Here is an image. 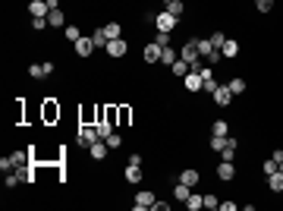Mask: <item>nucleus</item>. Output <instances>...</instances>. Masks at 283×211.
<instances>
[{"instance_id":"f257e3e1","label":"nucleus","mask_w":283,"mask_h":211,"mask_svg":"<svg viewBox=\"0 0 283 211\" xmlns=\"http://www.w3.org/2000/svg\"><path fill=\"white\" fill-rule=\"evenodd\" d=\"M154 202H158V195H154L151 189H139L136 199H132V208H136V211H151Z\"/></svg>"},{"instance_id":"f03ea898","label":"nucleus","mask_w":283,"mask_h":211,"mask_svg":"<svg viewBox=\"0 0 283 211\" xmlns=\"http://www.w3.org/2000/svg\"><path fill=\"white\" fill-rule=\"evenodd\" d=\"M72 51H76L79 57H91L94 51H98V44H94V38H91V35H82L76 44H72Z\"/></svg>"},{"instance_id":"7ed1b4c3","label":"nucleus","mask_w":283,"mask_h":211,"mask_svg":"<svg viewBox=\"0 0 283 211\" xmlns=\"http://www.w3.org/2000/svg\"><path fill=\"white\" fill-rule=\"evenodd\" d=\"M76 139H79V145H82V148H88V145H91V142H98L101 136H98V129H94V126L82 123V126H79V133H76Z\"/></svg>"},{"instance_id":"20e7f679","label":"nucleus","mask_w":283,"mask_h":211,"mask_svg":"<svg viewBox=\"0 0 283 211\" xmlns=\"http://www.w3.org/2000/svg\"><path fill=\"white\" fill-rule=\"evenodd\" d=\"M211 101L217 104V107H230V104H233V91H230V85H217V88H214V95H211Z\"/></svg>"},{"instance_id":"39448f33","label":"nucleus","mask_w":283,"mask_h":211,"mask_svg":"<svg viewBox=\"0 0 283 211\" xmlns=\"http://www.w3.org/2000/svg\"><path fill=\"white\" fill-rule=\"evenodd\" d=\"M177 22H179V19H177V16H170L167 10L154 16V29H158V32H173V29H177Z\"/></svg>"},{"instance_id":"423d86ee","label":"nucleus","mask_w":283,"mask_h":211,"mask_svg":"<svg viewBox=\"0 0 283 211\" xmlns=\"http://www.w3.org/2000/svg\"><path fill=\"white\" fill-rule=\"evenodd\" d=\"M107 57H113V60H120V57H126V51H129V44H126V38H113V41H107Z\"/></svg>"},{"instance_id":"0eeeda50","label":"nucleus","mask_w":283,"mask_h":211,"mask_svg":"<svg viewBox=\"0 0 283 211\" xmlns=\"http://www.w3.org/2000/svg\"><path fill=\"white\" fill-rule=\"evenodd\" d=\"M183 88L189 91V95H195V91H201V72L198 70H189L183 76Z\"/></svg>"},{"instance_id":"6e6552de","label":"nucleus","mask_w":283,"mask_h":211,"mask_svg":"<svg viewBox=\"0 0 283 211\" xmlns=\"http://www.w3.org/2000/svg\"><path fill=\"white\" fill-rule=\"evenodd\" d=\"M214 174H217V180H224V183H233V180H236V164H233V161H220Z\"/></svg>"},{"instance_id":"1a4fd4ad","label":"nucleus","mask_w":283,"mask_h":211,"mask_svg":"<svg viewBox=\"0 0 283 211\" xmlns=\"http://www.w3.org/2000/svg\"><path fill=\"white\" fill-rule=\"evenodd\" d=\"M236 151H239V139H236V136H227L224 148H220V158H224V161H233Z\"/></svg>"},{"instance_id":"9d476101","label":"nucleus","mask_w":283,"mask_h":211,"mask_svg":"<svg viewBox=\"0 0 283 211\" xmlns=\"http://www.w3.org/2000/svg\"><path fill=\"white\" fill-rule=\"evenodd\" d=\"M107 148H110V145H107V139H98V142L88 145V155L94 158V161H104V158H107Z\"/></svg>"},{"instance_id":"9b49d317","label":"nucleus","mask_w":283,"mask_h":211,"mask_svg":"<svg viewBox=\"0 0 283 211\" xmlns=\"http://www.w3.org/2000/svg\"><path fill=\"white\" fill-rule=\"evenodd\" d=\"M142 60H145V63H160V48L154 41H148L145 51H142Z\"/></svg>"},{"instance_id":"f8f14e48","label":"nucleus","mask_w":283,"mask_h":211,"mask_svg":"<svg viewBox=\"0 0 283 211\" xmlns=\"http://www.w3.org/2000/svg\"><path fill=\"white\" fill-rule=\"evenodd\" d=\"M198 180H201V174H198V170H195V167H186L183 170V174H179V183H186V186H198Z\"/></svg>"},{"instance_id":"ddd939ff","label":"nucleus","mask_w":283,"mask_h":211,"mask_svg":"<svg viewBox=\"0 0 283 211\" xmlns=\"http://www.w3.org/2000/svg\"><path fill=\"white\" fill-rule=\"evenodd\" d=\"M179 60V54H177V48H160V67H173V63Z\"/></svg>"},{"instance_id":"4468645a","label":"nucleus","mask_w":283,"mask_h":211,"mask_svg":"<svg viewBox=\"0 0 283 211\" xmlns=\"http://www.w3.org/2000/svg\"><path fill=\"white\" fill-rule=\"evenodd\" d=\"M51 13V6H47V0H32L29 3V16L35 19V16H47Z\"/></svg>"},{"instance_id":"2eb2a0df","label":"nucleus","mask_w":283,"mask_h":211,"mask_svg":"<svg viewBox=\"0 0 283 211\" xmlns=\"http://www.w3.org/2000/svg\"><path fill=\"white\" fill-rule=\"evenodd\" d=\"M164 10L170 13V16L183 19V16H186V0H170V3H164Z\"/></svg>"},{"instance_id":"dca6fc26","label":"nucleus","mask_w":283,"mask_h":211,"mask_svg":"<svg viewBox=\"0 0 283 211\" xmlns=\"http://www.w3.org/2000/svg\"><path fill=\"white\" fill-rule=\"evenodd\" d=\"M57 117H60V104L53 101V98H47V101H44V120H47V123H53Z\"/></svg>"},{"instance_id":"f3484780","label":"nucleus","mask_w":283,"mask_h":211,"mask_svg":"<svg viewBox=\"0 0 283 211\" xmlns=\"http://www.w3.org/2000/svg\"><path fill=\"white\" fill-rule=\"evenodd\" d=\"M227 85H230L233 98H236V95H246V88H248V82H246L242 76H230V82H227Z\"/></svg>"},{"instance_id":"a211bd4d","label":"nucleus","mask_w":283,"mask_h":211,"mask_svg":"<svg viewBox=\"0 0 283 211\" xmlns=\"http://www.w3.org/2000/svg\"><path fill=\"white\" fill-rule=\"evenodd\" d=\"M220 54H224L227 60H233V57L239 54V41H236V38H227V41H224V48H220Z\"/></svg>"},{"instance_id":"6ab92c4d","label":"nucleus","mask_w":283,"mask_h":211,"mask_svg":"<svg viewBox=\"0 0 283 211\" xmlns=\"http://www.w3.org/2000/svg\"><path fill=\"white\" fill-rule=\"evenodd\" d=\"M267 189H271V193H283V170L267 176Z\"/></svg>"},{"instance_id":"aec40b11","label":"nucleus","mask_w":283,"mask_h":211,"mask_svg":"<svg viewBox=\"0 0 283 211\" xmlns=\"http://www.w3.org/2000/svg\"><path fill=\"white\" fill-rule=\"evenodd\" d=\"M47 25H53V29L66 25V16H63V10H51V13H47Z\"/></svg>"},{"instance_id":"412c9836","label":"nucleus","mask_w":283,"mask_h":211,"mask_svg":"<svg viewBox=\"0 0 283 211\" xmlns=\"http://www.w3.org/2000/svg\"><path fill=\"white\" fill-rule=\"evenodd\" d=\"M91 38H94V44H98V51H101V48H107V41H110V38H107V29H104V25H98V29L91 32Z\"/></svg>"},{"instance_id":"4be33fe9","label":"nucleus","mask_w":283,"mask_h":211,"mask_svg":"<svg viewBox=\"0 0 283 211\" xmlns=\"http://www.w3.org/2000/svg\"><path fill=\"white\" fill-rule=\"evenodd\" d=\"M126 183H142V167H136V164H126Z\"/></svg>"},{"instance_id":"5701e85b","label":"nucleus","mask_w":283,"mask_h":211,"mask_svg":"<svg viewBox=\"0 0 283 211\" xmlns=\"http://www.w3.org/2000/svg\"><path fill=\"white\" fill-rule=\"evenodd\" d=\"M189 195H192V186H186V183H177V186H173V199L177 202H186Z\"/></svg>"},{"instance_id":"b1692460","label":"nucleus","mask_w":283,"mask_h":211,"mask_svg":"<svg viewBox=\"0 0 283 211\" xmlns=\"http://www.w3.org/2000/svg\"><path fill=\"white\" fill-rule=\"evenodd\" d=\"M186 208H189V211H201V208H205V195L192 193V195L186 199Z\"/></svg>"},{"instance_id":"393cba45","label":"nucleus","mask_w":283,"mask_h":211,"mask_svg":"<svg viewBox=\"0 0 283 211\" xmlns=\"http://www.w3.org/2000/svg\"><path fill=\"white\" fill-rule=\"evenodd\" d=\"M211 136H230V123H227V120H214L211 123Z\"/></svg>"},{"instance_id":"a878e982","label":"nucleus","mask_w":283,"mask_h":211,"mask_svg":"<svg viewBox=\"0 0 283 211\" xmlns=\"http://www.w3.org/2000/svg\"><path fill=\"white\" fill-rule=\"evenodd\" d=\"M170 35H173V32H158V29H154V38H151V41L158 44V48H170Z\"/></svg>"},{"instance_id":"bb28decb","label":"nucleus","mask_w":283,"mask_h":211,"mask_svg":"<svg viewBox=\"0 0 283 211\" xmlns=\"http://www.w3.org/2000/svg\"><path fill=\"white\" fill-rule=\"evenodd\" d=\"M63 35H66V41L76 44L79 38H82V29H79V25H63Z\"/></svg>"},{"instance_id":"cd10ccee","label":"nucleus","mask_w":283,"mask_h":211,"mask_svg":"<svg viewBox=\"0 0 283 211\" xmlns=\"http://www.w3.org/2000/svg\"><path fill=\"white\" fill-rule=\"evenodd\" d=\"M94 129H98V136H101V139H107V136H110L117 126H113V123H107V120H98V123H94Z\"/></svg>"},{"instance_id":"c85d7f7f","label":"nucleus","mask_w":283,"mask_h":211,"mask_svg":"<svg viewBox=\"0 0 283 211\" xmlns=\"http://www.w3.org/2000/svg\"><path fill=\"white\" fill-rule=\"evenodd\" d=\"M189 70H192V67H189V63L183 60V57H179V60H177V63H173V67H170V72H173V76H179V79H183Z\"/></svg>"},{"instance_id":"c756f323","label":"nucleus","mask_w":283,"mask_h":211,"mask_svg":"<svg viewBox=\"0 0 283 211\" xmlns=\"http://www.w3.org/2000/svg\"><path fill=\"white\" fill-rule=\"evenodd\" d=\"M104 29H107V38H110V41H113V38H123V25H120V22H107Z\"/></svg>"},{"instance_id":"7c9ffc66","label":"nucleus","mask_w":283,"mask_h":211,"mask_svg":"<svg viewBox=\"0 0 283 211\" xmlns=\"http://www.w3.org/2000/svg\"><path fill=\"white\" fill-rule=\"evenodd\" d=\"M277 170H280V164H277V161H274V158H267V161H265V164H261V174H265V176H271V174H277Z\"/></svg>"},{"instance_id":"2f4dec72","label":"nucleus","mask_w":283,"mask_h":211,"mask_svg":"<svg viewBox=\"0 0 283 211\" xmlns=\"http://www.w3.org/2000/svg\"><path fill=\"white\" fill-rule=\"evenodd\" d=\"M117 117H120V126H129V120H132V110L123 104V107H117Z\"/></svg>"},{"instance_id":"473e14b6","label":"nucleus","mask_w":283,"mask_h":211,"mask_svg":"<svg viewBox=\"0 0 283 211\" xmlns=\"http://www.w3.org/2000/svg\"><path fill=\"white\" fill-rule=\"evenodd\" d=\"M29 76L32 79H47L44 76V63H29Z\"/></svg>"},{"instance_id":"72a5a7b5","label":"nucleus","mask_w":283,"mask_h":211,"mask_svg":"<svg viewBox=\"0 0 283 211\" xmlns=\"http://www.w3.org/2000/svg\"><path fill=\"white\" fill-rule=\"evenodd\" d=\"M208 41H211L214 44V48H224V41H227V35H224V32H211V35H208Z\"/></svg>"},{"instance_id":"f704fd0d","label":"nucleus","mask_w":283,"mask_h":211,"mask_svg":"<svg viewBox=\"0 0 283 211\" xmlns=\"http://www.w3.org/2000/svg\"><path fill=\"white\" fill-rule=\"evenodd\" d=\"M224 142H227V136H211V139H208V148L220 151V148H224Z\"/></svg>"},{"instance_id":"c9c22d12","label":"nucleus","mask_w":283,"mask_h":211,"mask_svg":"<svg viewBox=\"0 0 283 211\" xmlns=\"http://www.w3.org/2000/svg\"><path fill=\"white\" fill-rule=\"evenodd\" d=\"M255 10H258V13H271L274 10V0H255Z\"/></svg>"},{"instance_id":"e433bc0d","label":"nucleus","mask_w":283,"mask_h":211,"mask_svg":"<svg viewBox=\"0 0 283 211\" xmlns=\"http://www.w3.org/2000/svg\"><path fill=\"white\" fill-rule=\"evenodd\" d=\"M205 208H208V211L220 208V199H217V195H211V193H208V195H205Z\"/></svg>"},{"instance_id":"4c0bfd02","label":"nucleus","mask_w":283,"mask_h":211,"mask_svg":"<svg viewBox=\"0 0 283 211\" xmlns=\"http://www.w3.org/2000/svg\"><path fill=\"white\" fill-rule=\"evenodd\" d=\"M107 145H110V148H120V145H123V136H120V133H110V136H107Z\"/></svg>"},{"instance_id":"58836bf2","label":"nucleus","mask_w":283,"mask_h":211,"mask_svg":"<svg viewBox=\"0 0 283 211\" xmlns=\"http://www.w3.org/2000/svg\"><path fill=\"white\" fill-rule=\"evenodd\" d=\"M32 29H35V32L47 29V16H35V19H32Z\"/></svg>"},{"instance_id":"ea45409f","label":"nucleus","mask_w":283,"mask_h":211,"mask_svg":"<svg viewBox=\"0 0 283 211\" xmlns=\"http://www.w3.org/2000/svg\"><path fill=\"white\" fill-rule=\"evenodd\" d=\"M126 164H136V167H142V164H145V158H142L139 151H132V155H129V161H126Z\"/></svg>"},{"instance_id":"a19ab883","label":"nucleus","mask_w":283,"mask_h":211,"mask_svg":"<svg viewBox=\"0 0 283 211\" xmlns=\"http://www.w3.org/2000/svg\"><path fill=\"white\" fill-rule=\"evenodd\" d=\"M220 211H236V202L230 199V202H220Z\"/></svg>"},{"instance_id":"79ce46f5","label":"nucleus","mask_w":283,"mask_h":211,"mask_svg":"<svg viewBox=\"0 0 283 211\" xmlns=\"http://www.w3.org/2000/svg\"><path fill=\"white\" fill-rule=\"evenodd\" d=\"M271 158H274V161H277V164H280V161H283V148H277V151H274V155H271Z\"/></svg>"},{"instance_id":"37998d69","label":"nucleus","mask_w":283,"mask_h":211,"mask_svg":"<svg viewBox=\"0 0 283 211\" xmlns=\"http://www.w3.org/2000/svg\"><path fill=\"white\" fill-rule=\"evenodd\" d=\"M280 170H283V161H280Z\"/></svg>"},{"instance_id":"c03bdc74","label":"nucleus","mask_w":283,"mask_h":211,"mask_svg":"<svg viewBox=\"0 0 283 211\" xmlns=\"http://www.w3.org/2000/svg\"><path fill=\"white\" fill-rule=\"evenodd\" d=\"M164 3H170V0H164Z\"/></svg>"}]
</instances>
